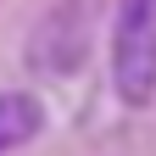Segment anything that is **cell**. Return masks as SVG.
<instances>
[{
	"label": "cell",
	"mask_w": 156,
	"mask_h": 156,
	"mask_svg": "<svg viewBox=\"0 0 156 156\" xmlns=\"http://www.w3.org/2000/svg\"><path fill=\"white\" fill-rule=\"evenodd\" d=\"M112 78L123 106H151L156 95V0H123L112 34Z\"/></svg>",
	"instance_id": "obj_1"
},
{
	"label": "cell",
	"mask_w": 156,
	"mask_h": 156,
	"mask_svg": "<svg viewBox=\"0 0 156 156\" xmlns=\"http://www.w3.org/2000/svg\"><path fill=\"white\" fill-rule=\"evenodd\" d=\"M39 134V101H28V95H0V156H6L11 145H23Z\"/></svg>",
	"instance_id": "obj_2"
}]
</instances>
